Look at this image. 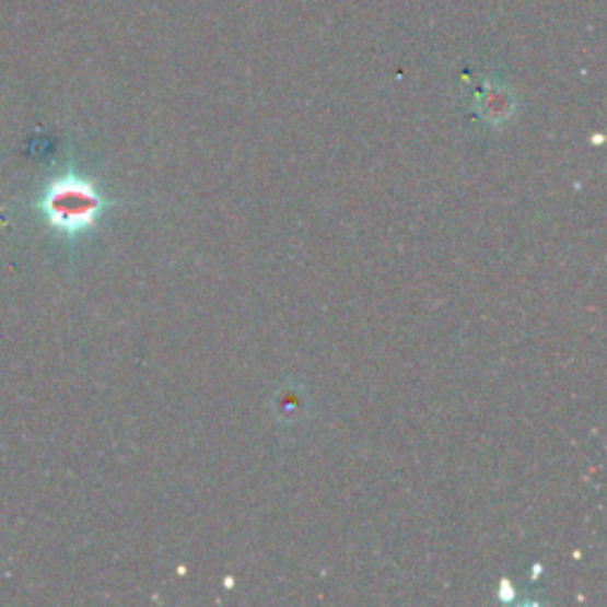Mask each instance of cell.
<instances>
[{
	"label": "cell",
	"instance_id": "obj_1",
	"mask_svg": "<svg viewBox=\"0 0 607 607\" xmlns=\"http://www.w3.org/2000/svg\"><path fill=\"white\" fill-rule=\"evenodd\" d=\"M105 207V195L95 188V183L72 172L55 178L38 200V211L46 223L67 237L91 231L101 221Z\"/></svg>",
	"mask_w": 607,
	"mask_h": 607
}]
</instances>
